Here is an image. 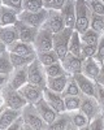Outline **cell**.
I'll return each mask as SVG.
<instances>
[{
    "instance_id": "6da1fadb",
    "label": "cell",
    "mask_w": 104,
    "mask_h": 130,
    "mask_svg": "<svg viewBox=\"0 0 104 130\" xmlns=\"http://www.w3.org/2000/svg\"><path fill=\"white\" fill-rule=\"evenodd\" d=\"M21 116L25 124V129L30 130H44L48 129V124L42 118L38 109L33 103H27L22 109H21Z\"/></svg>"
},
{
    "instance_id": "7a4b0ae2",
    "label": "cell",
    "mask_w": 104,
    "mask_h": 130,
    "mask_svg": "<svg viewBox=\"0 0 104 130\" xmlns=\"http://www.w3.org/2000/svg\"><path fill=\"white\" fill-rule=\"evenodd\" d=\"M27 82L40 89H44L47 86V74L38 59H34L27 65Z\"/></svg>"
},
{
    "instance_id": "3957f363",
    "label": "cell",
    "mask_w": 104,
    "mask_h": 130,
    "mask_svg": "<svg viewBox=\"0 0 104 130\" xmlns=\"http://www.w3.org/2000/svg\"><path fill=\"white\" fill-rule=\"evenodd\" d=\"M90 16L91 12L85 0H76V25L74 30L79 34L85 32L90 27Z\"/></svg>"
},
{
    "instance_id": "277c9868",
    "label": "cell",
    "mask_w": 104,
    "mask_h": 130,
    "mask_svg": "<svg viewBox=\"0 0 104 130\" xmlns=\"http://www.w3.org/2000/svg\"><path fill=\"white\" fill-rule=\"evenodd\" d=\"M73 29L65 27L56 34H54V51L57 53L60 60H62L69 52V42L72 37Z\"/></svg>"
},
{
    "instance_id": "5b68a950",
    "label": "cell",
    "mask_w": 104,
    "mask_h": 130,
    "mask_svg": "<svg viewBox=\"0 0 104 130\" xmlns=\"http://www.w3.org/2000/svg\"><path fill=\"white\" fill-rule=\"evenodd\" d=\"M43 29H47L48 31H51L52 34H56V32L64 30L65 26V21L64 17H62L60 10L56 9H47V17L44 24L42 25Z\"/></svg>"
},
{
    "instance_id": "8992f818",
    "label": "cell",
    "mask_w": 104,
    "mask_h": 130,
    "mask_svg": "<svg viewBox=\"0 0 104 130\" xmlns=\"http://www.w3.org/2000/svg\"><path fill=\"white\" fill-rule=\"evenodd\" d=\"M79 109L89 117L90 121L101 115V107H100V104L96 100L95 96H89V95L81 94V107H79Z\"/></svg>"
},
{
    "instance_id": "52a82bcc",
    "label": "cell",
    "mask_w": 104,
    "mask_h": 130,
    "mask_svg": "<svg viewBox=\"0 0 104 130\" xmlns=\"http://www.w3.org/2000/svg\"><path fill=\"white\" fill-rule=\"evenodd\" d=\"M47 17V9H42L38 12H27V10H22L18 13V20L22 21L24 24L35 27V29H40L42 25L44 24Z\"/></svg>"
},
{
    "instance_id": "ba28073f",
    "label": "cell",
    "mask_w": 104,
    "mask_h": 130,
    "mask_svg": "<svg viewBox=\"0 0 104 130\" xmlns=\"http://www.w3.org/2000/svg\"><path fill=\"white\" fill-rule=\"evenodd\" d=\"M3 94H4V99H5V104L8 108H12V109H18L21 111L22 108L27 104L26 99L21 95V92L18 90H12L9 89L5 85L2 89Z\"/></svg>"
},
{
    "instance_id": "9c48e42d",
    "label": "cell",
    "mask_w": 104,
    "mask_h": 130,
    "mask_svg": "<svg viewBox=\"0 0 104 130\" xmlns=\"http://www.w3.org/2000/svg\"><path fill=\"white\" fill-rule=\"evenodd\" d=\"M33 46L37 52L54 50V34L51 31H48L47 29H43V27L38 29L37 37L33 42Z\"/></svg>"
},
{
    "instance_id": "30bf717a",
    "label": "cell",
    "mask_w": 104,
    "mask_h": 130,
    "mask_svg": "<svg viewBox=\"0 0 104 130\" xmlns=\"http://www.w3.org/2000/svg\"><path fill=\"white\" fill-rule=\"evenodd\" d=\"M73 78L76 79L78 87L83 95H89V96H96V82L89 78L87 75H85L82 72L73 74Z\"/></svg>"
},
{
    "instance_id": "8fae6325",
    "label": "cell",
    "mask_w": 104,
    "mask_h": 130,
    "mask_svg": "<svg viewBox=\"0 0 104 130\" xmlns=\"http://www.w3.org/2000/svg\"><path fill=\"white\" fill-rule=\"evenodd\" d=\"M43 98L47 100V103L54 108V109L57 113H62V112H66L65 109V103H64V96L60 92L56 91H52L47 87L43 89Z\"/></svg>"
},
{
    "instance_id": "7c38bea8",
    "label": "cell",
    "mask_w": 104,
    "mask_h": 130,
    "mask_svg": "<svg viewBox=\"0 0 104 130\" xmlns=\"http://www.w3.org/2000/svg\"><path fill=\"white\" fill-rule=\"evenodd\" d=\"M26 83H27V67H22L12 72L7 82V86L12 90H20Z\"/></svg>"
},
{
    "instance_id": "4fadbf2b",
    "label": "cell",
    "mask_w": 104,
    "mask_h": 130,
    "mask_svg": "<svg viewBox=\"0 0 104 130\" xmlns=\"http://www.w3.org/2000/svg\"><path fill=\"white\" fill-rule=\"evenodd\" d=\"M61 64H62V68H64L65 73L69 74V75H73L76 73H81L82 72V62H83V59L81 57H77L74 56L73 53L68 52V55L60 60Z\"/></svg>"
},
{
    "instance_id": "5bb4252c",
    "label": "cell",
    "mask_w": 104,
    "mask_h": 130,
    "mask_svg": "<svg viewBox=\"0 0 104 130\" xmlns=\"http://www.w3.org/2000/svg\"><path fill=\"white\" fill-rule=\"evenodd\" d=\"M34 105H35V108L38 109L39 115L42 116V118H43V120H44L48 125L54 122V121L56 120V117L59 116V113L47 103V100L44 99L43 96H42Z\"/></svg>"
},
{
    "instance_id": "9a60e30c",
    "label": "cell",
    "mask_w": 104,
    "mask_h": 130,
    "mask_svg": "<svg viewBox=\"0 0 104 130\" xmlns=\"http://www.w3.org/2000/svg\"><path fill=\"white\" fill-rule=\"evenodd\" d=\"M7 50L9 52L17 53L21 56H26V57H37V51L34 48V46L31 43H26L22 40H17L13 44H10L9 47H7Z\"/></svg>"
},
{
    "instance_id": "2e32d148",
    "label": "cell",
    "mask_w": 104,
    "mask_h": 130,
    "mask_svg": "<svg viewBox=\"0 0 104 130\" xmlns=\"http://www.w3.org/2000/svg\"><path fill=\"white\" fill-rule=\"evenodd\" d=\"M18 91L26 99L27 103H33V104H35L40 98L43 96V89L38 87V86H35V85H31L29 82L26 85H24Z\"/></svg>"
},
{
    "instance_id": "e0dca14e",
    "label": "cell",
    "mask_w": 104,
    "mask_h": 130,
    "mask_svg": "<svg viewBox=\"0 0 104 130\" xmlns=\"http://www.w3.org/2000/svg\"><path fill=\"white\" fill-rule=\"evenodd\" d=\"M16 27H17V31H18V40H22V42H26V43H31L37 37V32H38V29L35 27H31L26 24H24L22 21H17L14 24Z\"/></svg>"
},
{
    "instance_id": "ac0fdd59",
    "label": "cell",
    "mask_w": 104,
    "mask_h": 130,
    "mask_svg": "<svg viewBox=\"0 0 104 130\" xmlns=\"http://www.w3.org/2000/svg\"><path fill=\"white\" fill-rule=\"evenodd\" d=\"M61 14L64 17L65 26L74 30L76 25V0H66L64 7L61 8Z\"/></svg>"
},
{
    "instance_id": "d6986e66",
    "label": "cell",
    "mask_w": 104,
    "mask_h": 130,
    "mask_svg": "<svg viewBox=\"0 0 104 130\" xmlns=\"http://www.w3.org/2000/svg\"><path fill=\"white\" fill-rule=\"evenodd\" d=\"M101 70V65L96 61L95 57H86L82 62V73L87 75L89 78L95 81Z\"/></svg>"
},
{
    "instance_id": "ffe728a7",
    "label": "cell",
    "mask_w": 104,
    "mask_h": 130,
    "mask_svg": "<svg viewBox=\"0 0 104 130\" xmlns=\"http://www.w3.org/2000/svg\"><path fill=\"white\" fill-rule=\"evenodd\" d=\"M21 116V111L12 109V108H5V109L0 113V130H7L10 127L17 118Z\"/></svg>"
},
{
    "instance_id": "44dd1931",
    "label": "cell",
    "mask_w": 104,
    "mask_h": 130,
    "mask_svg": "<svg viewBox=\"0 0 104 130\" xmlns=\"http://www.w3.org/2000/svg\"><path fill=\"white\" fill-rule=\"evenodd\" d=\"M18 40V31L16 25H8L0 27V42H3L7 47Z\"/></svg>"
},
{
    "instance_id": "7402d4cb",
    "label": "cell",
    "mask_w": 104,
    "mask_h": 130,
    "mask_svg": "<svg viewBox=\"0 0 104 130\" xmlns=\"http://www.w3.org/2000/svg\"><path fill=\"white\" fill-rule=\"evenodd\" d=\"M68 79H69V74H66V73L57 75V77H47V86L46 87L52 90V91L62 94V91L66 87Z\"/></svg>"
},
{
    "instance_id": "603a6c76",
    "label": "cell",
    "mask_w": 104,
    "mask_h": 130,
    "mask_svg": "<svg viewBox=\"0 0 104 130\" xmlns=\"http://www.w3.org/2000/svg\"><path fill=\"white\" fill-rule=\"evenodd\" d=\"M17 21H18V13L16 10L5 5L0 7V22H2V26L14 25Z\"/></svg>"
},
{
    "instance_id": "cb8c5ba5",
    "label": "cell",
    "mask_w": 104,
    "mask_h": 130,
    "mask_svg": "<svg viewBox=\"0 0 104 130\" xmlns=\"http://www.w3.org/2000/svg\"><path fill=\"white\" fill-rule=\"evenodd\" d=\"M48 129H54V130H66V129H73L72 121H70V113L62 112L59 113V116L56 117V120L48 125Z\"/></svg>"
},
{
    "instance_id": "d4e9b609",
    "label": "cell",
    "mask_w": 104,
    "mask_h": 130,
    "mask_svg": "<svg viewBox=\"0 0 104 130\" xmlns=\"http://www.w3.org/2000/svg\"><path fill=\"white\" fill-rule=\"evenodd\" d=\"M69 113H70V121H72L73 129H78L79 130V129H87L89 127L90 120L81 109L72 111Z\"/></svg>"
},
{
    "instance_id": "484cf974",
    "label": "cell",
    "mask_w": 104,
    "mask_h": 130,
    "mask_svg": "<svg viewBox=\"0 0 104 130\" xmlns=\"http://www.w3.org/2000/svg\"><path fill=\"white\" fill-rule=\"evenodd\" d=\"M69 52L73 53L74 56L81 57V59H85L82 55V42H81V37H79V32L73 30L72 32V37H70V42H69Z\"/></svg>"
},
{
    "instance_id": "4316f807",
    "label": "cell",
    "mask_w": 104,
    "mask_h": 130,
    "mask_svg": "<svg viewBox=\"0 0 104 130\" xmlns=\"http://www.w3.org/2000/svg\"><path fill=\"white\" fill-rule=\"evenodd\" d=\"M37 59L40 61V64L46 67V65H51L54 62L60 61L57 53L54 50H49V51H42V52H37Z\"/></svg>"
},
{
    "instance_id": "83f0119b",
    "label": "cell",
    "mask_w": 104,
    "mask_h": 130,
    "mask_svg": "<svg viewBox=\"0 0 104 130\" xmlns=\"http://www.w3.org/2000/svg\"><path fill=\"white\" fill-rule=\"evenodd\" d=\"M14 70L12 61H10V53L8 50H5L2 55H0V74H7L10 75Z\"/></svg>"
},
{
    "instance_id": "f1b7e54d",
    "label": "cell",
    "mask_w": 104,
    "mask_h": 130,
    "mask_svg": "<svg viewBox=\"0 0 104 130\" xmlns=\"http://www.w3.org/2000/svg\"><path fill=\"white\" fill-rule=\"evenodd\" d=\"M81 37V42L83 43V44H95L98 46V43L100 40V34L96 31H94L92 29H87L85 32H82V34H79Z\"/></svg>"
},
{
    "instance_id": "f546056e",
    "label": "cell",
    "mask_w": 104,
    "mask_h": 130,
    "mask_svg": "<svg viewBox=\"0 0 104 130\" xmlns=\"http://www.w3.org/2000/svg\"><path fill=\"white\" fill-rule=\"evenodd\" d=\"M90 29H92L94 31L99 32L100 35H103L104 34V16L91 12V16H90Z\"/></svg>"
},
{
    "instance_id": "4dcf8cb0",
    "label": "cell",
    "mask_w": 104,
    "mask_h": 130,
    "mask_svg": "<svg viewBox=\"0 0 104 130\" xmlns=\"http://www.w3.org/2000/svg\"><path fill=\"white\" fill-rule=\"evenodd\" d=\"M9 53H10V61H12V65H13L14 69L22 68V67H27V65L33 61L34 59H37V57L21 56V55H17V53H13V52H9Z\"/></svg>"
},
{
    "instance_id": "1f68e13d",
    "label": "cell",
    "mask_w": 104,
    "mask_h": 130,
    "mask_svg": "<svg viewBox=\"0 0 104 130\" xmlns=\"http://www.w3.org/2000/svg\"><path fill=\"white\" fill-rule=\"evenodd\" d=\"M44 68V72L47 74V77H57V75H61V74H65V70L62 68V64L61 61H57V62H54L51 65H46Z\"/></svg>"
},
{
    "instance_id": "d6a6232c",
    "label": "cell",
    "mask_w": 104,
    "mask_h": 130,
    "mask_svg": "<svg viewBox=\"0 0 104 130\" xmlns=\"http://www.w3.org/2000/svg\"><path fill=\"white\" fill-rule=\"evenodd\" d=\"M82 92L78 87V85L76 82V79L73 78V75H69V79L66 83V87L65 90L62 91V96H66V95H72V96H79Z\"/></svg>"
},
{
    "instance_id": "836d02e7",
    "label": "cell",
    "mask_w": 104,
    "mask_h": 130,
    "mask_svg": "<svg viewBox=\"0 0 104 130\" xmlns=\"http://www.w3.org/2000/svg\"><path fill=\"white\" fill-rule=\"evenodd\" d=\"M64 103H65V109L68 112L77 111V109H79V107H81V95L79 96L66 95V96H64Z\"/></svg>"
},
{
    "instance_id": "e575fe53",
    "label": "cell",
    "mask_w": 104,
    "mask_h": 130,
    "mask_svg": "<svg viewBox=\"0 0 104 130\" xmlns=\"http://www.w3.org/2000/svg\"><path fill=\"white\" fill-rule=\"evenodd\" d=\"M43 7V0H24L22 2V10L27 12H38L42 10Z\"/></svg>"
},
{
    "instance_id": "d590c367",
    "label": "cell",
    "mask_w": 104,
    "mask_h": 130,
    "mask_svg": "<svg viewBox=\"0 0 104 130\" xmlns=\"http://www.w3.org/2000/svg\"><path fill=\"white\" fill-rule=\"evenodd\" d=\"M90 12L104 16V3L101 0H85Z\"/></svg>"
},
{
    "instance_id": "8d00e7d4",
    "label": "cell",
    "mask_w": 104,
    "mask_h": 130,
    "mask_svg": "<svg viewBox=\"0 0 104 130\" xmlns=\"http://www.w3.org/2000/svg\"><path fill=\"white\" fill-rule=\"evenodd\" d=\"M65 3H66V0H43V7L44 9L61 10V8L64 7Z\"/></svg>"
},
{
    "instance_id": "74e56055",
    "label": "cell",
    "mask_w": 104,
    "mask_h": 130,
    "mask_svg": "<svg viewBox=\"0 0 104 130\" xmlns=\"http://www.w3.org/2000/svg\"><path fill=\"white\" fill-rule=\"evenodd\" d=\"M96 59V61L101 65L103 61H104V34L100 37V40L98 43V50H96V53H95V56H94Z\"/></svg>"
},
{
    "instance_id": "f35d334b",
    "label": "cell",
    "mask_w": 104,
    "mask_h": 130,
    "mask_svg": "<svg viewBox=\"0 0 104 130\" xmlns=\"http://www.w3.org/2000/svg\"><path fill=\"white\" fill-rule=\"evenodd\" d=\"M96 50H98V46L95 44H83L82 43V55L83 57H94L96 53Z\"/></svg>"
},
{
    "instance_id": "ab89813d",
    "label": "cell",
    "mask_w": 104,
    "mask_h": 130,
    "mask_svg": "<svg viewBox=\"0 0 104 130\" xmlns=\"http://www.w3.org/2000/svg\"><path fill=\"white\" fill-rule=\"evenodd\" d=\"M22 2L24 0H3V5L12 8L17 13L22 12Z\"/></svg>"
},
{
    "instance_id": "60d3db41",
    "label": "cell",
    "mask_w": 104,
    "mask_h": 130,
    "mask_svg": "<svg viewBox=\"0 0 104 130\" xmlns=\"http://www.w3.org/2000/svg\"><path fill=\"white\" fill-rule=\"evenodd\" d=\"M95 98L101 107V111H104V86L100 83H96V96Z\"/></svg>"
},
{
    "instance_id": "b9f144b4",
    "label": "cell",
    "mask_w": 104,
    "mask_h": 130,
    "mask_svg": "<svg viewBox=\"0 0 104 130\" xmlns=\"http://www.w3.org/2000/svg\"><path fill=\"white\" fill-rule=\"evenodd\" d=\"M10 130H13V129H17V130H21V129H25V124H24V120H22V116H20L17 120L10 125L9 127Z\"/></svg>"
},
{
    "instance_id": "7bdbcfd3",
    "label": "cell",
    "mask_w": 104,
    "mask_h": 130,
    "mask_svg": "<svg viewBox=\"0 0 104 130\" xmlns=\"http://www.w3.org/2000/svg\"><path fill=\"white\" fill-rule=\"evenodd\" d=\"M5 108H7V104H5V99H4V94L0 90V113H2Z\"/></svg>"
},
{
    "instance_id": "ee69618b",
    "label": "cell",
    "mask_w": 104,
    "mask_h": 130,
    "mask_svg": "<svg viewBox=\"0 0 104 130\" xmlns=\"http://www.w3.org/2000/svg\"><path fill=\"white\" fill-rule=\"evenodd\" d=\"M8 79H9V75H7V74H0V90H2L4 86L7 85Z\"/></svg>"
},
{
    "instance_id": "f6af8a7d",
    "label": "cell",
    "mask_w": 104,
    "mask_h": 130,
    "mask_svg": "<svg viewBox=\"0 0 104 130\" xmlns=\"http://www.w3.org/2000/svg\"><path fill=\"white\" fill-rule=\"evenodd\" d=\"M95 82L104 86V70H103V69L100 70V73H99V75H98V78L95 79Z\"/></svg>"
},
{
    "instance_id": "bcb514c9",
    "label": "cell",
    "mask_w": 104,
    "mask_h": 130,
    "mask_svg": "<svg viewBox=\"0 0 104 130\" xmlns=\"http://www.w3.org/2000/svg\"><path fill=\"white\" fill-rule=\"evenodd\" d=\"M5 50H7V46L4 44L3 42H0V55H2V53H3Z\"/></svg>"
},
{
    "instance_id": "7dc6e473",
    "label": "cell",
    "mask_w": 104,
    "mask_h": 130,
    "mask_svg": "<svg viewBox=\"0 0 104 130\" xmlns=\"http://www.w3.org/2000/svg\"><path fill=\"white\" fill-rule=\"evenodd\" d=\"M101 120H103V130H104V111H101Z\"/></svg>"
},
{
    "instance_id": "c3c4849f",
    "label": "cell",
    "mask_w": 104,
    "mask_h": 130,
    "mask_svg": "<svg viewBox=\"0 0 104 130\" xmlns=\"http://www.w3.org/2000/svg\"><path fill=\"white\" fill-rule=\"evenodd\" d=\"M101 69L104 70V61H103V64H101Z\"/></svg>"
},
{
    "instance_id": "681fc988",
    "label": "cell",
    "mask_w": 104,
    "mask_h": 130,
    "mask_svg": "<svg viewBox=\"0 0 104 130\" xmlns=\"http://www.w3.org/2000/svg\"><path fill=\"white\" fill-rule=\"evenodd\" d=\"M3 5V0H0V7H2Z\"/></svg>"
},
{
    "instance_id": "f907efd6",
    "label": "cell",
    "mask_w": 104,
    "mask_h": 130,
    "mask_svg": "<svg viewBox=\"0 0 104 130\" xmlns=\"http://www.w3.org/2000/svg\"><path fill=\"white\" fill-rule=\"evenodd\" d=\"M0 27H2V22H0Z\"/></svg>"
},
{
    "instance_id": "816d5d0a",
    "label": "cell",
    "mask_w": 104,
    "mask_h": 130,
    "mask_svg": "<svg viewBox=\"0 0 104 130\" xmlns=\"http://www.w3.org/2000/svg\"><path fill=\"white\" fill-rule=\"evenodd\" d=\"M101 2H103V3H104V0H101Z\"/></svg>"
}]
</instances>
